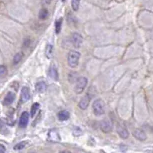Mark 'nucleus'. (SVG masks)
<instances>
[{"label": "nucleus", "mask_w": 153, "mask_h": 153, "mask_svg": "<svg viewBox=\"0 0 153 153\" xmlns=\"http://www.w3.org/2000/svg\"><path fill=\"white\" fill-rule=\"evenodd\" d=\"M7 74V68L4 65H0V78L4 77Z\"/></svg>", "instance_id": "4be33fe9"}, {"label": "nucleus", "mask_w": 153, "mask_h": 153, "mask_svg": "<svg viewBox=\"0 0 153 153\" xmlns=\"http://www.w3.org/2000/svg\"><path fill=\"white\" fill-rule=\"evenodd\" d=\"M59 153H71L70 151H61V152H59Z\"/></svg>", "instance_id": "a878e982"}, {"label": "nucleus", "mask_w": 153, "mask_h": 153, "mask_svg": "<svg viewBox=\"0 0 153 153\" xmlns=\"http://www.w3.org/2000/svg\"><path fill=\"white\" fill-rule=\"evenodd\" d=\"M62 18H59L57 21L55 22V32L59 33L60 30H61V26H62Z\"/></svg>", "instance_id": "412c9836"}, {"label": "nucleus", "mask_w": 153, "mask_h": 153, "mask_svg": "<svg viewBox=\"0 0 153 153\" xmlns=\"http://www.w3.org/2000/svg\"><path fill=\"white\" fill-rule=\"evenodd\" d=\"M52 54H53V46L51 44H48L46 46V49H45V55L47 58H51Z\"/></svg>", "instance_id": "dca6fc26"}, {"label": "nucleus", "mask_w": 153, "mask_h": 153, "mask_svg": "<svg viewBox=\"0 0 153 153\" xmlns=\"http://www.w3.org/2000/svg\"><path fill=\"white\" fill-rule=\"evenodd\" d=\"M14 99H15V94L12 93V92H9L4 99V105H10L14 101Z\"/></svg>", "instance_id": "ddd939ff"}, {"label": "nucleus", "mask_w": 153, "mask_h": 153, "mask_svg": "<svg viewBox=\"0 0 153 153\" xmlns=\"http://www.w3.org/2000/svg\"><path fill=\"white\" fill-rule=\"evenodd\" d=\"M29 153H36V152H35V151H30Z\"/></svg>", "instance_id": "bb28decb"}, {"label": "nucleus", "mask_w": 153, "mask_h": 153, "mask_svg": "<svg viewBox=\"0 0 153 153\" xmlns=\"http://www.w3.org/2000/svg\"><path fill=\"white\" fill-rule=\"evenodd\" d=\"M46 83L45 82H43V81H40L38 83H36V85H35V89H36V91L37 92H39V93H42V92H44L46 90Z\"/></svg>", "instance_id": "2eb2a0df"}, {"label": "nucleus", "mask_w": 153, "mask_h": 153, "mask_svg": "<svg viewBox=\"0 0 153 153\" xmlns=\"http://www.w3.org/2000/svg\"><path fill=\"white\" fill-rule=\"evenodd\" d=\"M51 2V0H42V4L43 5H49Z\"/></svg>", "instance_id": "b1692460"}, {"label": "nucleus", "mask_w": 153, "mask_h": 153, "mask_svg": "<svg viewBox=\"0 0 153 153\" xmlns=\"http://www.w3.org/2000/svg\"><path fill=\"white\" fill-rule=\"evenodd\" d=\"M47 16H48V10L46 9V8H42V9L39 11V14H38L39 19L45 20L46 18H47Z\"/></svg>", "instance_id": "f3484780"}, {"label": "nucleus", "mask_w": 153, "mask_h": 153, "mask_svg": "<svg viewBox=\"0 0 153 153\" xmlns=\"http://www.w3.org/2000/svg\"><path fill=\"white\" fill-rule=\"evenodd\" d=\"M30 98V90L28 87H23L21 90V102L25 103Z\"/></svg>", "instance_id": "9d476101"}, {"label": "nucleus", "mask_w": 153, "mask_h": 153, "mask_svg": "<svg viewBox=\"0 0 153 153\" xmlns=\"http://www.w3.org/2000/svg\"><path fill=\"white\" fill-rule=\"evenodd\" d=\"M57 116H58V119L60 121H66L69 118V116H70V114H69V112L67 110H62L59 112Z\"/></svg>", "instance_id": "4468645a"}, {"label": "nucleus", "mask_w": 153, "mask_h": 153, "mask_svg": "<svg viewBox=\"0 0 153 153\" xmlns=\"http://www.w3.org/2000/svg\"><path fill=\"white\" fill-rule=\"evenodd\" d=\"M25 145H26V142H20V143L16 144V145L14 146V149H15V150H20V149L24 148Z\"/></svg>", "instance_id": "5701e85b"}, {"label": "nucleus", "mask_w": 153, "mask_h": 153, "mask_svg": "<svg viewBox=\"0 0 153 153\" xmlns=\"http://www.w3.org/2000/svg\"><path fill=\"white\" fill-rule=\"evenodd\" d=\"M48 140L52 141V142H58L60 140V136L58 134V132L55 130H51L48 133Z\"/></svg>", "instance_id": "9b49d317"}, {"label": "nucleus", "mask_w": 153, "mask_h": 153, "mask_svg": "<svg viewBox=\"0 0 153 153\" xmlns=\"http://www.w3.org/2000/svg\"><path fill=\"white\" fill-rule=\"evenodd\" d=\"M89 102H90V97H89V95H85V96H83L79 101V107L81 108L82 110H84V109L88 107Z\"/></svg>", "instance_id": "1a4fd4ad"}, {"label": "nucleus", "mask_w": 153, "mask_h": 153, "mask_svg": "<svg viewBox=\"0 0 153 153\" xmlns=\"http://www.w3.org/2000/svg\"><path fill=\"white\" fill-rule=\"evenodd\" d=\"M28 121H29V114L27 112H23L20 116V120H19V126L21 128H25L28 124Z\"/></svg>", "instance_id": "0eeeda50"}, {"label": "nucleus", "mask_w": 153, "mask_h": 153, "mask_svg": "<svg viewBox=\"0 0 153 153\" xmlns=\"http://www.w3.org/2000/svg\"><path fill=\"white\" fill-rule=\"evenodd\" d=\"M92 109H93V113L97 116L103 115L105 113V105L102 99H96L93 102L92 105Z\"/></svg>", "instance_id": "f03ea898"}, {"label": "nucleus", "mask_w": 153, "mask_h": 153, "mask_svg": "<svg viewBox=\"0 0 153 153\" xmlns=\"http://www.w3.org/2000/svg\"><path fill=\"white\" fill-rule=\"evenodd\" d=\"M22 58H23V53L22 52H18L17 54H15V55H14V58H13V64L14 65L18 64V63L22 60Z\"/></svg>", "instance_id": "a211bd4d"}, {"label": "nucleus", "mask_w": 153, "mask_h": 153, "mask_svg": "<svg viewBox=\"0 0 153 153\" xmlns=\"http://www.w3.org/2000/svg\"><path fill=\"white\" fill-rule=\"evenodd\" d=\"M117 133L119 134V136L122 139H127L129 137V132L126 129V127H124L123 125H117Z\"/></svg>", "instance_id": "423d86ee"}, {"label": "nucleus", "mask_w": 153, "mask_h": 153, "mask_svg": "<svg viewBox=\"0 0 153 153\" xmlns=\"http://www.w3.org/2000/svg\"><path fill=\"white\" fill-rule=\"evenodd\" d=\"M79 59H80V53L77 52V51L72 50L68 53L67 55V63L70 67L74 68L78 65L79 63Z\"/></svg>", "instance_id": "f257e3e1"}, {"label": "nucleus", "mask_w": 153, "mask_h": 153, "mask_svg": "<svg viewBox=\"0 0 153 153\" xmlns=\"http://www.w3.org/2000/svg\"><path fill=\"white\" fill-rule=\"evenodd\" d=\"M71 42H72L73 47L79 48V47H81V45H82L83 38H82V36L80 35L79 33L75 32V33L72 34V36H71Z\"/></svg>", "instance_id": "20e7f679"}, {"label": "nucleus", "mask_w": 153, "mask_h": 153, "mask_svg": "<svg viewBox=\"0 0 153 153\" xmlns=\"http://www.w3.org/2000/svg\"><path fill=\"white\" fill-rule=\"evenodd\" d=\"M80 1H81V0H71V6H72V9L74 11H77L79 9Z\"/></svg>", "instance_id": "6ab92c4d"}, {"label": "nucleus", "mask_w": 153, "mask_h": 153, "mask_svg": "<svg viewBox=\"0 0 153 153\" xmlns=\"http://www.w3.org/2000/svg\"><path fill=\"white\" fill-rule=\"evenodd\" d=\"M48 75H49V77H50L51 79L55 80V81L58 80V72H57V69H56L55 66H51V67L49 68Z\"/></svg>", "instance_id": "f8f14e48"}, {"label": "nucleus", "mask_w": 153, "mask_h": 153, "mask_svg": "<svg viewBox=\"0 0 153 153\" xmlns=\"http://www.w3.org/2000/svg\"><path fill=\"white\" fill-rule=\"evenodd\" d=\"M133 136L139 141H144V140H146V138H147L146 133L142 130V129H135L133 131Z\"/></svg>", "instance_id": "6e6552de"}, {"label": "nucleus", "mask_w": 153, "mask_h": 153, "mask_svg": "<svg viewBox=\"0 0 153 153\" xmlns=\"http://www.w3.org/2000/svg\"><path fill=\"white\" fill-rule=\"evenodd\" d=\"M5 147L2 145V144H0V153H5Z\"/></svg>", "instance_id": "393cba45"}, {"label": "nucleus", "mask_w": 153, "mask_h": 153, "mask_svg": "<svg viewBox=\"0 0 153 153\" xmlns=\"http://www.w3.org/2000/svg\"><path fill=\"white\" fill-rule=\"evenodd\" d=\"M100 128L101 130L103 132H106V133H108V132H111L112 131V128H113V124L110 120L108 119V118H106L102 121V122L100 123Z\"/></svg>", "instance_id": "39448f33"}, {"label": "nucleus", "mask_w": 153, "mask_h": 153, "mask_svg": "<svg viewBox=\"0 0 153 153\" xmlns=\"http://www.w3.org/2000/svg\"><path fill=\"white\" fill-rule=\"evenodd\" d=\"M61 1H62V2H64V1H65V0H61Z\"/></svg>", "instance_id": "cd10ccee"}, {"label": "nucleus", "mask_w": 153, "mask_h": 153, "mask_svg": "<svg viewBox=\"0 0 153 153\" xmlns=\"http://www.w3.org/2000/svg\"><path fill=\"white\" fill-rule=\"evenodd\" d=\"M40 107L39 103H34L32 105V107H31V117H34L36 114V112L38 111V109Z\"/></svg>", "instance_id": "aec40b11"}, {"label": "nucleus", "mask_w": 153, "mask_h": 153, "mask_svg": "<svg viewBox=\"0 0 153 153\" xmlns=\"http://www.w3.org/2000/svg\"><path fill=\"white\" fill-rule=\"evenodd\" d=\"M87 83H88V80L86 77H84V76L79 77L76 81V84L74 86L75 93H77V94L82 93V92L84 91V89L86 88V86H87Z\"/></svg>", "instance_id": "7ed1b4c3"}]
</instances>
